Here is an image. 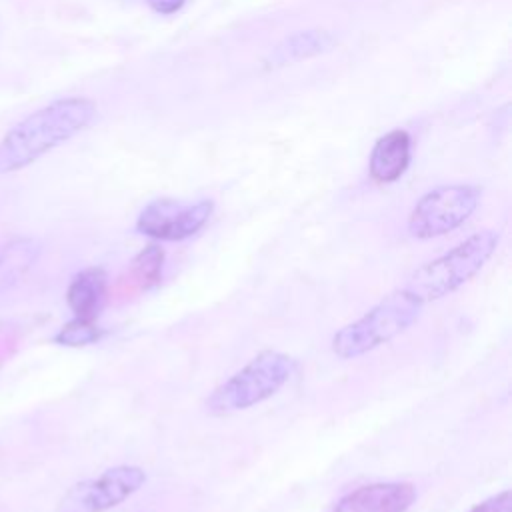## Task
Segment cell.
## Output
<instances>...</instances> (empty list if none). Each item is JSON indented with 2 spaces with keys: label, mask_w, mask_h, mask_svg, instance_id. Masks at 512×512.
Segmentation results:
<instances>
[{
  "label": "cell",
  "mask_w": 512,
  "mask_h": 512,
  "mask_svg": "<svg viewBox=\"0 0 512 512\" xmlns=\"http://www.w3.org/2000/svg\"><path fill=\"white\" fill-rule=\"evenodd\" d=\"M96 116V102L84 96L58 98L14 124L0 140V174L18 172L52 148L76 136Z\"/></svg>",
  "instance_id": "cell-1"
},
{
  "label": "cell",
  "mask_w": 512,
  "mask_h": 512,
  "mask_svg": "<svg viewBox=\"0 0 512 512\" xmlns=\"http://www.w3.org/2000/svg\"><path fill=\"white\" fill-rule=\"evenodd\" d=\"M422 306L406 288L384 296L366 314L332 336V352L342 360H352L388 344L418 320Z\"/></svg>",
  "instance_id": "cell-2"
},
{
  "label": "cell",
  "mask_w": 512,
  "mask_h": 512,
  "mask_svg": "<svg viewBox=\"0 0 512 512\" xmlns=\"http://www.w3.org/2000/svg\"><path fill=\"white\" fill-rule=\"evenodd\" d=\"M498 240L500 234L496 230H480L468 236L446 254L420 266L410 276L406 290H410L422 304L456 292L484 268L492 258Z\"/></svg>",
  "instance_id": "cell-3"
},
{
  "label": "cell",
  "mask_w": 512,
  "mask_h": 512,
  "mask_svg": "<svg viewBox=\"0 0 512 512\" xmlns=\"http://www.w3.org/2000/svg\"><path fill=\"white\" fill-rule=\"evenodd\" d=\"M294 360L278 350H262L244 368L224 380L206 398L212 416H228L248 410L272 398L292 376Z\"/></svg>",
  "instance_id": "cell-4"
},
{
  "label": "cell",
  "mask_w": 512,
  "mask_h": 512,
  "mask_svg": "<svg viewBox=\"0 0 512 512\" xmlns=\"http://www.w3.org/2000/svg\"><path fill=\"white\" fill-rule=\"evenodd\" d=\"M480 196V188L472 184L438 186L426 192L408 216L410 236L430 240L456 230L474 214Z\"/></svg>",
  "instance_id": "cell-5"
},
{
  "label": "cell",
  "mask_w": 512,
  "mask_h": 512,
  "mask_svg": "<svg viewBox=\"0 0 512 512\" xmlns=\"http://www.w3.org/2000/svg\"><path fill=\"white\" fill-rule=\"evenodd\" d=\"M144 482L146 472L140 466L120 464L108 468L100 476L68 488L60 498L56 512H106L128 500L144 486Z\"/></svg>",
  "instance_id": "cell-6"
},
{
  "label": "cell",
  "mask_w": 512,
  "mask_h": 512,
  "mask_svg": "<svg viewBox=\"0 0 512 512\" xmlns=\"http://www.w3.org/2000/svg\"><path fill=\"white\" fill-rule=\"evenodd\" d=\"M212 212V200L180 204L172 198H158L140 212L136 220V230L154 240L178 242L194 236L200 228H204Z\"/></svg>",
  "instance_id": "cell-7"
},
{
  "label": "cell",
  "mask_w": 512,
  "mask_h": 512,
  "mask_svg": "<svg viewBox=\"0 0 512 512\" xmlns=\"http://www.w3.org/2000/svg\"><path fill=\"white\" fill-rule=\"evenodd\" d=\"M416 500L410 482H374L344 494L334 512H406Z\"/></svg>",
  "instance_id": "cell-8"
},
{
  "label": "cell",
  "mask_w": 512,
  "mask_h": 512,
  "mask_svg": "<svg viewBox=\"0 0 512 512\" xmlns=\"http://www.w3.org/2000/svg\"><path fill=\"white\" fill-rule=\"evenodd\" d=\"M410 164V136L406 130H392L382 136L370 154V176L380 184L396 182Z\"/></svg>",
  "instance_id": "cell-9"
},
{
  "label": "cell",
  "mask_w": 512,
  "mask_h": 512,
  "mask_svg": "<svg viewBox=\"0 0 512 512\" xmlns=\"http://www.w3.org/2000/svg\"><path fill=\"white\" fill-rule=\"evenodd\" d=\"M106 284L108 276L102 268H86L72 278L66 300L76 318L96 320L106 296Z\"/></svg>",
  "instance_id": "cell-10"
},
{
  "label": "cell",
  "mask_w": 512,
  "mask_h": 512,
  "mask_svg": "<svg viewBox=\"0 0 512 512\" xmlns=\"http://www.w3.org/2000/svg\"><path fill=\"white\" fill-rule=\"evenodd\" d=\"M336 44L334 36L326 30H302L284 38L268 56V66L292 64L330 50Z\"/></svg>",
  "instance_id": "cell-11"
},
{
  "label": "cell",
  "mask_w": 512,
  "mask_h": 512,
  "mask_svg": "<svg viewBox=\"0 0 512 512\" xmlns=\"http://www.w3.org/2000/svg\"><path fill=\"white\" fill-rule=\"evenodd\" d=\"M40 246L30 238H16L0 248V278H18L36 260Z\"/></svg>",
  "instance_id": "cell-12"
},
{
  "label": "cell",
  "mask_w": 512,
  "mask_h": 512,
  "mask_svg": "<svg viewBox=\"0 0 512 512\" xmlns=\"http://www.w3.org/2000/svg\"><path fill=\"white\" fill-rule=\"evenodd\" d=\"M162 268H164V250L158 244H148L146 248H142L130 264L132 278L142 290H150L160 284Z\"/></svg>",
  "instance_id": "cell-13"
},
{
  "label": "cell",
  "mask_w": 512,
  "mask_h": 512,
  "mask_svg": "<svg viewBox=\"0 0 512 512\" xmlns=\"http://www.w3.org/2000/svg\"><path fill=\"white\" fill-rule=\"evenodd\" d=\"M104 336V330L94 322L86 318H76L66 322L58 334L54 336V342L60 346H70V348H80L98 342Z\"/></svg>",
  "instance_id": "cell-14"
},
{
  "label": "cell",
  "mask_w": 512,
  "mask_h": 512,
  "mask_svg": "<svg viewBox=\"0 0 512 512\" xmlns=\"http://www.w3.org/2000/svg\"><path fill=\"white\" fill-rule=\"evenodd\" d=\"M510 508H512V496H510V490H504L482 500L470 512H510Z\"/></svg>",
  "instance_id": "cell-15"
},
{
  "label": "cell",
  "mask_w": 512,
  "mask_h": 512,
  "mask_svg": "<svg viewBox=\"0 0 512 512\" xmlns=\"http://www.w3.org/2000/svg\"><path fill=\"white\" fill-rule=\"evenodd\" d=\"M148 6L156 12V14H162V16H168V14H174L178 12L186 0H146Z\"/></svg>",
  "instance_id": "cell-16"
}]
</instances>
